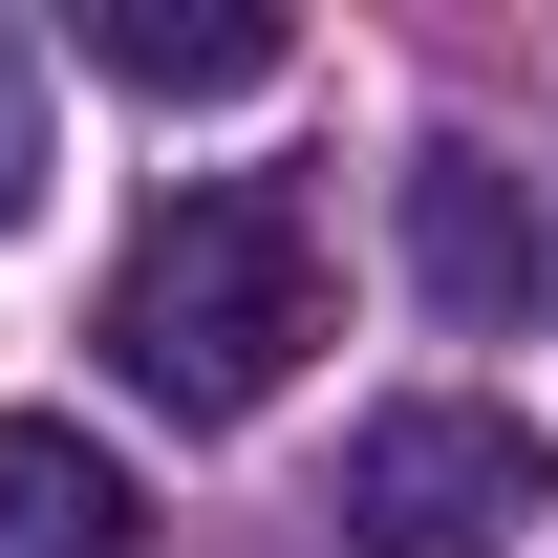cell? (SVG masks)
Returning a JSON list of instances; mask_svg holds the SVG:
<instances>
[{
	"mask_svg": "<svg viewBox=\"0 0 558 558\" xmlns=\"http://www.w3.org/2000/svg\"><path fill=\"white\" fill-rule=\"evenodd\" d=\"M22 215H44V65L0 44V236H22Z\"/></svg>",
	"mask_w": 558,
	"mask_h": 558,
	"instance_id": "6",
	"label": "cell"
},
{
	"mask_svg": "<svg viewBox=\"0 0 558 558\" xmlns=\"http://www.w3.org/2000/svg\"><path fill=\"white\" fill-rule=\"evenodd\" d=\"M86 344L130 365L172 429H236L301 387V344H323V236H301V194H258V172H215V194H172L108 258V323Z\"/></svg>",
	"mask_w": 558,
	"mask_h": 558,
	"instance_id": "1",
	"label": "cell"
},
{
	"mask_svg": "<svg viewBox=\"0 0 558 558\" xmlns=\"http://www.w3.org/2000/svg\"><path fill=\"white\" fill-rule=\"evenodd\" d=\"M0 558H130V451L65 409H0Z\"/></svg>",
	"mask_w": 558,
	"mask_h": 558,
	"instance_id": "5",
	"label": "cell"
},
{
	"mask_svg": "<svg viewBox=\"0 0 558 558\" xmlns=\"http://www.w3.org/2000/svg\"><path fill=\"white\" fill-rule=\"evenodd\" d=\"M86 65L150 86V108H236V86L301 65V22L279 0H86Z\"/></svg>",
	"mask_w": 558,
	"mask_h": 558,
	"instance_id": "3",
	"label": "cell"
},
{
	"mask_svg": "<svg viewBox=\"0 0 558 558\" xmlns=\"http://www.w3.org/2000/svg\"><path fill=\"white\" fill-rule=\"evenodd\" d=\"M409 279L451 301V323H515V301H537V215H515L494 150H429L409 172Z\"/></svg>",
	"mask_w": 558,
	"mask_h": 558,
	"instance_id": "4",
	"label": "cell"
},
{
	"mask_svg": "<svg viewBox=\"0 0 558 558\" xmlns=\"http://www.w3.org/2000/svg\"><path fill=\"white\" fill-rule=\"evenodd\" d=\"M365 558H494L515 515H558V451L515 409H473V387H409V409L344 429V494H323Z\"/></svg>",
	"mask_w": 558,
	"mask_h": 558,
	"instance_id": "2",
	"label": "cell"
}]
</instances>
